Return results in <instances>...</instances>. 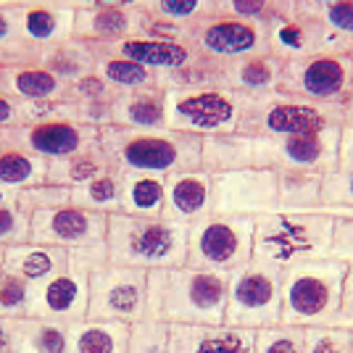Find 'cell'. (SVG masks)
<instances>
[{"mask_svg":"<svg viewBox=\"0 0 353 353\" xmlns=\"http://www.w3.org/2000/svg\"><path fill=\"white\" fill-rule=\"evenodd\" d=\"M227 274L174 266L148 272L145 316L166 324H224Z\"/></svg>","mask_w":353,"mask_h":353,"instance_id":"obj_1","label":"cell"},{"mask_svg":"<svg viewBox=\"0 0 353 353\" xmlns=\"http://www.w3.org/2000/svg\"><path fill=\"white\" fill-rule=\"evenodd\" d=\"M332 237V214L319 211H269L256 216L250 261L285 272L295 264L327 259Z\"/></svg>","mask_w":353,"mask_h":353,"instance_id":"obj_2","label":"cell"},{"mask_svg":"<svg viewBox=\"0 0 353 353\" xmlns=\"http://www.w3.org/2000/svg\"><path fill=\"white\" fill-rule=\"evenodd\" d=\"M101 148L121 172L169 176L174 172L201 169V137L176 130H124L103 127Z\"/></svg>","mask_w":353,"mask_h":353,"instance_id":"obj_3","label":"cell"},{"mask_svg":"<svg viewBox=\"0 0 353 353\" xmlns=\"http://www.w3.org/2000/svg\"><path fill=\"white\" fill-rule=\"evenodd\" d=\"M108 261L127 269H174L188 261V227L169 219H137L127 214L108 216Z\"/></svg>","mask_w":353,"mask_h":353,"instance_id":"obj_4","label":"cell"},{"mask_svg":"<svg viewBox=\"0 0 353 353\" xmlns=\"http://www.w3.org/2000/svg\"><path fill=\"white\" fill-rule=\"evenodd\" d=\"M348 264L340 259H314L282 272V324L311 330L338 322Z\"/></svg>","mask_w":353,"mask_h":353,"instance_id":"obj_5","label":"cell"},{"mask_svg":"<svg viewBox=\"0 0 353 353\" xmlns=\"http://www.w3.org/2000/svg\"><path fill=\"white\" fill-rule=\"evenodd\" d=\"M343 124L345 105L311 103L282 90L266 95H240L237 132L248 137H293L322 130H340Z\"/></svg>","mask_w":353,"mask_h":353,"instance_id":"obj_6","label":"cell"},{"mask_svg":"<svg viewBox=\"0 0 353 353\" xmlns=\"http://www.w3.org/2000/svg\"><path fill=\"white\" fill-rule=\"evenodd\" d=\"M253 216L208 214L188 227V261L190 269L232 274L253 256Z\"/></svg>","mask_w":353,"mask_h":353,"instance_id":"obj_7","label":"cell"},{"mask_svg":"<svg viewBox=\"0 0 353 353\" xmlns=\"http://www.w3.org/2000/svg\"><path fill=\"white\" fill-rule=\"evenodd\" d=\"M224 324L253 332L282 324V272L248 261L227 274Z\"/></svg>","mask_w":353,"mask_h":353,"instance_id":"obj_8","label":"cell"},{"mask_svg":"<svg viewBox=\"0 0 353 353\" xmlns=\"http://www.w3.org/2000/svg\"><path fill=\"white\" fill-rule=\"evenodd\" d=\"M240 121V95L230 88L166 90V127L176 132L219 134L235 132Z\"/></svg>","mask_w":353,"mask_h":353,"instance_id":"obj_9","label":"cell"},{"mask_svg":"<svg viewBox=\"0 0 353 353\" xmlns=\"http://www.w3.org/2000/svg\"><path fill=\"white\" fill-rule=\"evenodd\" d=\"M148 272L103 264L90 274L88 319L134 324L145 319Z\"/></svg>","mask_w":353,"mask_h":353,"instance_id":"obj_10","label":"cell"},{"mask_svg":"<svg viewBox=\"0 0 353 353\" xmlns=\"http://www.w3.org/2000/svg\"><path fill=\"white\" fill-rule=\"evenodd\" d=\"M280 90L311 103L345 105L353 90V59L343 53L285 61Z\"/></svg>","mask_w":353,"mask_h":353,"instance_id":"obj_11","label":"cell"},{"mask_svg":"<svg viewBox=\"0 0 353 353\" xmlns=\"http://www.w3.org/2000/svg\"><path fill=\"white\" fill-rule=\"evenodd\" d=\"M340 130H322L293 137H253L256 166L264 169H314L330 172L338 166Z\"/></svg>","mask_w":353,"mask_h":353,"instance_id":"obj_12","label":"cell"},{"mask_svg":"<svg viewBox=\"0 0 353 353\" xmlns=\"http://www.w3.org/2000/svg\"><path fill=\"white\" fill-rule=\"evenodd\" d=\"M214 214L224 216H261L277 211V172L264 166H245L235 172L211 174Z\"/></svg>","mask_w":353,"mask_h":353,"instance_id":"obj_13","label":"cell"},{"mask_svg":"<svg viewBox=\"0 0 353 353\" xmlns=\"http://www.w3.org/2000/svg\"><path fill=\"white\" fill-rule=\"evenodd\" d=\"M269 53L274 59L295 61V59H309V56H343L351 53L353 45L343 40L340 34L327 30L322 21L311 19V16L298 11V0L290 14L274 19L269 27Z\"/></svg>","mask_w":353,"mask_h":353,"instance_id":"obj_14","label":"cell"},{"mask_svg":"<svg viewBox=\"0 0 353 353\" xmlns=\"http://www.w3.org/2000/svg\"><path fill=\"white\" fill-rule=\"evenodd\" d=\"M98 134L101 130L95 127H85L69 119H56V121H32L11 130H0V145L21 148L45 161H53L98 143Z\"/></svg>","mask_w":353,"mask_h":353,"instance_id":"obj_15","label":"cell"},{"mask_svg":"<svg viewBox=\"0 0 353 353\" xmlns=\"http://www.w3.org/2000/svg\"><path fill=\"white\" fill-rule=\"evenodd\" d=\"M192 45L198 53L221 61L245 59L269 53V32L264 24H253L232 16L211 14L192 30Z\"/></svg>","mask_w":353,"mask_h":353,"instance_id":"obj_16","label":"cell"},{"mask_svg":"<svg viewBox=\"0 0 353 353\" xmlns=\"http://www.w3.org/2000/svg\"><path fill=\"white\" fill-rule=\"evenodd\" d=\"M90 274L63 269L48 280L32 285L27 316L50 319V322L74 324L88 319Z\"/></svg>","mask_w":353,"mask_h":353,"instance_id":"obj_17","label":"cell"},{"mask_svg":"<svg viewBox=\"0 0 353 353\" xmlns=\"http://www.w3.org/2000/svg\"><path fill=\"white\" fill-rule=\"evenodd\" d=\"M108 232V216L98 211H88L79 206H61L50 211L32 214L30 240L43 245H59V248H74L90 240H105Z\"/></svg>","mask_w":353,"mask_h":353,"instance_id":"obj_18","label":"cell"},{"mask_svg":"<svg viewBox=\"0 0 353 353\" xmlns=\"http://www.w3.org/2000/svg\"><path fill=\"white\" fill-rule=\"evenodd\" d=\"M137 0H77L74 37L82 43L108 45L137 34Z\"/></svg>","mask_w":353,"mask_h":353,"instance_id":"obj_19","label":"cell"},{"mask_svg":"<svg viewBox=\"0 0 353 353\" xmlns=\"http://www.w3.org/2000/svg\"><path fill=\"white\" fill-rule=\"evenodd\" d=\"M21 40L43 50L74 37L77 3L72 0H14Z\"/></svg>","mask_w":353,"mask_h":353,"instance_id":"obj_20","label":"cell"},{"mask_svg":"<svg viewBox=\"0 0 353 353\" xmlns=\"http://www.w3.org/2000/svg\"><path fill=\"white\" fill-rule=\"evenodd\" d=\"M214 214V179L203 169H188L166 176L163 219L190 227Z\"/></svg>","mask_w":353,"mask_h":353,"instance_id":"obj_21","label":"cell"},{"mask_svg":"<svg viewBox=\"0 0 353 353\" xmlns=\"http://www.w3.org/2000/svg\"><path fill=\"white\" fill-rule=\"evenodd\" d=\"M88 48L92 59L95 56H119V59L134 61L156 74L174 72L198 56V48L190 43H159V40H148V37H127V40L108 45L88 43Z\"/></svg>","mask_w":353,"mask_h":353,"instance_id":"obj_22","label":"cell"},{"mask_svg":"<svg viewBox=\"0 0 353 353\" xmlns=\"http://www.w3.org/2000/svg\"><path fill=\"white\" fill-rule=\"evenodd\" d=\"M174 353H256V332L230 324H172Z\"/></svg>","mask_w":353,"mask_h":353,"instance_id":"obj_23","label":"cell"},{"mask_svg":"<svg viewBox=\"0 0 353 353\" xmlns=\"http://www.w3.org/2000/svg\"><path fill=\"white\" fill-rule=\"evenodd\" d=\"M63 269H69V250L59 245H43L27 240L3 248V274L19 277L27 285H37Z\"/></svg>","mask_w":353,"mask_h":353,"instance_id":"obj_24","label":"cell"},{"mask_svg":"<svg viewBox=\"0 0 353 353\" xmlns=\"http://www.w3.org/2000/svg\"><path fill=\"white\" fill-rule=\"evenodd\" d=\"M108 127L163 130L166 127V90L148 88L134 90V92H119Z\"/></svg>","mask_w":353,"mask_h":353,"instance_id":"obj_25","label":"cell"},{"mask_svg":"<svg viewBox=\"0 0 353 353\" xmlns=\"http://www.w3.org/2000/svg\"><path fill=\"white\" fill-rule=\"evenodd\" d=\"M66 95L77 108V121L79 124L95 127V130H103L111 124V111H114L119 92L95 72L85 74L77 82H72Z\"/></svg>","mask_w":353,"mask_h":353,"instance_id":"obj_26","label":"cell"},{"mask_svg":"<svg viewBox=\"0 0 353 353\" xmlns=\"http://www.w3.org/2000/svg\"><path fill=\"white\" fill-rule=\"evenodd\" d=\"M282 82V61L272 53L227 61V88L240 95L277 92Z\"/></svg>","mask_w":353,"mask_h":353,"instance_id":"obj_27","label":"cell"},{"mask_svg":"<svg viewBox=\"0 0 353 353\" xmlns=\"http://www.w3.org/2000/svg\"><path fill=\"white\" fill-rule=\"evenodd\" d=\"M256 166L253 156V137L243 132H219L201 137V169L208 174L235 172Z\"/></svg>","mask_w":353,"mask_h":353,"instance_id":"obj_28","label":"cell"},{"mask_svg":"<svg viewBox=\"0 0 353 353\" xmlns=\"http://www.w3.org/2000/svg\"><path fill=\"white\" fill-rule=\"evenodd\" d=\"M0 85L3 92L16 101H50V98H63L69 90L66 82H61L56 74H50L37 63L3 66Z\"/></svg>","mask_w":353,"mask_h":353,"instance_id":"obj_29","label":"cell"},{"mask_svg":"<svg viewBox=\"0 0 353 353\" xmlns=\"http://www.w3.org/2000/svg\"><path fill=\"white\" fill-rule=\"evenodd\" d=\"M166 206V176L124 172L121 214L137 219H161Z\"/></svg>","mask_w":353,"mask_h":353,"instance_id":"obj_30","label":"cell"},{"mask_svg":"<svg viewBox=\"0 0 353 353\" xmlns=\"http://www.w3.org/2000/svg\"><path fill=\"white\" fill-rule=\"evenodd\" d=\"M130 324L82 319L69 324V353H127Z\"/></svg>","mask_w":353,"mask_h":353,"instance_id":"obj_31","label":"cell"},{"mask_svg":"<svg viewBox=\"0 0 353 353\" xmlns=\"http://www.w3.org/2000/svg\"><path fill=\"white\" fill-rule=\"evenodd\" d=\"M327 172L280 169L277 172V211H319Z\"/></svg>","mask_w":353,"mask_h":353,"instance_id":"obj_32","label":"cell"},{"mask_svg":"<svg viewBox=\"0 0 353 353\" xmlns=\"http://www.w3.org/2000/svg\"><path fill=\"white\" fill-rule=\"evenodd\" d=\"M108 166H111V161H108L105 150L101 148V140H98V143L82 148V150H77L72 156L48 161L45 182H50V185H63V188H77V185H85L88 179L105 172Z\"/></svg>","mask_w":353,"mask_h":353,"instance_id":"obj_33","label":"cell"},{"mask_svg":"<svg viewBox=\"0 0 353 353\" xmlns=\"http://www.w3.org/2000/svg\"><path fill=\"white\" fill-rule=\"evenodd\" d=\"M121 188H124V172L119 166H108L98 176L88 179L85 185L72 188V206L98 211V214H121Z\"/></svg>","mask_w":353,"mask_h":353,"instance_id":"obj_34","label":"cell"},{"mask_svg":"<svg viewBox=\"0 0 353 353\" xmlns=\"http://www.w3.org/2000/svg\"><path fill=\"white\" fill-rule=\"evenodd\" d=\"M14 353H69V324L34 316L16 319Z\"/></svg>","mask_w":353,"mask_h":353,"instance_id":"obj_35","label":"cell"},{"mask_svg":"<svg viewBox=\"0 0 353 353\" xmlns=\"http://www.w3.org/2000/svg\"><path fill=\"white\" fill-rule=\"evenodd\" d=\"M34 63L48 69L50 74H56L61 82H66V85L77 82L85 74L95 72V61H92L88 43H82L77 37L37 50V61Z\"/></svg>","mask_w":353,"mask_h":353,"instance_id":"obj_36","label":"cell"},{"mask_svg":"<svg viewBox=\"0 0 353 353\" xmlns=\"http://www.w3.org/2000/svg\"><path fill=\"white\" fill-rule=\"evenodd\" d=\"M159 85L163 90L172 88H227V61L211 59L198 53L185 66L169 74H159Z\"/></svg>","mask_w":353,"mask_h":353,"instance_id":"obj_37","label":"cell"},{"mask_svg":"<svg viewBox=\"0 0 353 353\" xmlns=\"http://www.w3.org/2000/svg\"><path fill=\"white\" fill-rule=\"evenodd\" d=\"M48 161L21 148L0 145V185L8 190H24L45 182Z\"/></svg>","mask_w":353,"mask_h":353,"instance_id":"obj_38","label":"cell"},{"mask_svg":"<svg viewBox=\"0 0 353 353\" xmlns=\"http://www.w3.org/2000/svg\"><path fill=\"white\" fill-rule=\"evenodd\" d=\"M95 74L105 79L117 92H134V90L161 88L159 85V74L134 63L130 59H119V56H95Z\"/></svg>","mask_w":353,"mask_h":353,"instance_id":"obj_39","label":"cell"},{"mask_svg":"<svg viewBox=\"0 0 353 353\" xmlns=\"http://www.w3.org/2000/svg\"><path fill=\"white\" fill-rule=\"evenodd\" d=\"M293 8L295 0H214V14L232 16L264 27H269L274 19L290 14Z\"/></svg>","mask_w":353,"mask_h":353,"instance_id":"obj_40","label":"cell"},{"mask_svg":"<svg viewBox=\"0 0 353 353\" xmlns=\"http://www.w3.org/2000/svg\"><path fill=\"white\" fill-rule=\"evenodd\" d=\"M0 59L3 66H21L37 61V50L21 40L14 0H0Z\"/></svg>","mask_w":353,"mask_h":353,"instance_id":"obj_41","label":"cell"},{"mask_svg":"<svg viewBox=\"0 0 353 353\" xmlns=\"http://www.w3.org/2000/svg\"><path fill=\"white\" fill-rule=\"evenodd\" d=\"M298 11L353 45V0H298Z\"/></svg>","mask_w":353,"mask_h":353,"instance_id":"obj_42","label":"cell"},{"mask_svg":"<svg viewBox=\"0 0 353 353\" xmlns=\"http://www.w3.org/2000/svg\"><path fill=\"white\" fill-rule=\"evenodd\" d=\"M127 353H174V332L172 324L161 319H140L130 324Z\"/></svg>","mask_w":353,"mask_h":353,"instance_id":"obj_43","label":"cell"},{"mask_svg":"<svg viewBox=\"0 0 353 353\" xmlns=\"http://www.w3.org/2000/svg\"><path fill=\"white\" fill-rule=\"evenodd\" d=\"M140 6L148 14L169 19L190 30H195L201 19L214 14V0H140Z\"/></svg>","mask_w":353,"mask_h":353,"instance_id":"obj_44","label":"cell"},{"mask_svg":"<svg viewBox=\"0 0 353 353\" xmlns=\"http://www.w3.org/2000/svg\"><path fill=\"white\" fill-rule=\"evenodd\" d=\"M69 203H72V188L50 185V182H40V185L16 192V206L24 208L30 216L37 211H50V208L69 206Z\"/></svg>","mask_w":353,"mask_h":353,"instance_id":"obj_45","label":"cell"},{"mask_svg":"<svg viewBox=\"0 0 353 353\" xmlns=\"http://www.w3.org/2000/svg\"><path fill=\"white\" fill-rule=\"evenodd\" d=\"M306 351V330L277 324L256 332V353H303Z\"/></svg>","mask_w":353,"mask_h":353,"instance_id":"obj_46","label":"cell"},{"mask_svg":"<svg viewBox=\"0 0 353 353\" xmlns=\"http://www.w3.org/2000/svg\"><path fill=\"white\" fill-rule=\"evenodd\" d=\"M322 208H353V166H335L324 174Z\"/></svg>","mask_w":353,"mask_h":353,"instance_id":"obj_47","label":"cell"},{"mask_svg":"<svg viewBox=\"0 0 353 353\" xmlns=\"http://www.w3.org/2000/svg\"><path fill=\"white\" fill-rule=\"evenodd\" d=\"M19 114L21 124L32 121H56V119H69L77 121V108L69 101V95L63 98H50V101H19Z\"/></svg>","mask_w":353,"mask_h":353,"instance_id":"obj_48","label":"cell"},{"mask_svg":"<svg viewBox=\"0 0 353 353\" xmlns=\"http://www.w3.org/2000/svg\"><path fill=\"white\" fill-rule=\"evenodd\" d=\"M353 332L338 324L311 327L306 330V351L303 353H351Z\"/></svg>","mask_w":353,"mask_h":353,"instance_id":"obj_49","label":"cell"},{"mask_svg":"<svg viewBox=\"0 0 353 353\" xmlns=\"http://www.w3.org/2000/svg\"><path fill=\"white\" fill-rule=\"evenodd\" d=\"M332 214L330 256L353 264V208H327Z\"/></svg>","mask_w":353,"mask_h":353,"instance_id":"obj_50","label":"cell"},{"mask_svg":"<svg viewBox=\"0 0 353 353\" xmlns=\"http://www.w3.org/2000/svg\"><path fill=\"white\" fill-rule=\"evenodd\" d=\"M30 221L32 216L24 208L16 206V201H8L0 206V248L19 245L30 240Z\"/></svg>","mask_w":353,"mask_h":353,"instance_id":"obj_51","label":"cell"},{"mask_svg":"<svg viewBox=\"0 0 353 353\" xmlns=\"http://www.w3.org/2000/svg\"><path fill=\"white\" fill-rule=\"evenodd\" d=\"M30 290H32V285H27L24 280L0 272V316H8V319H21V316H27Z\"/></svg>","mask_w":353,"mask_h":353,"instance_id":"obj_52","label":"cell"},{"mask_svg":"<svg viewBox=\"0 0 353 353\" xmlns=\"http://www.w3.org/2000/svg\"><path fill=\"white\" fill-rule=\"evenodd\" d=\"M103 264H108V243L105 240H90V243L69 248V269L74 272L92 274Z\"/></svg>","mask_w":353,"mask_h":353,"instance_id":"obj_53","label":"cell"},{"mask_svg":"<svg viewBox=\"0 0 353 353\" xmlns=\"http://www.w3.org/2000/svg\"><path fill=\"white\" fill-rule=\"evenodd\" d=\"M338 327H345V330H353V264H348V272H345V282H343V301H340V311H338Z\"/></svg>","mask_w":353,"mask_h":353,"instance_id":"obj_54","label":"cell"},{"mask_svg":"<svg viewBox=\"0 0 353 353\" xmlns=\"http://www.w3.org/2000/svg\"><path fill=\"white\" fill-rule=\"evenodd\" d=\"M21 124V114H19V101L0 92V130H11Z\"/></svg>","mask_w":353,"mask_h":353,"instance_id":"obj_55","label":"cell"},{"mask_svg":"<svg viewBox=\"0 0 353 353\" xmlns=\"http://www.w3.org/2000/svg\"><path fill=\"white\" fill-rule=\"evenodd\" d=\"M338 166H353V124H343L340 127Z\"/></svg>","mask_w":353,"mask_h":353,"instance_id":"obj_56","label":"cell"},{"mask_svg":"<svg viewBox=\"0 0 353 353\" xmlns=\"http://www.w3.org/2000/svg\"><path fill=\"white\" fill-rule=\"evenodd\" d=\"M14 332L16 319L0 316V353H14Z\"/></svg>","mask_w":353,"mask_h":353,"instance_id":"obj_57","label":"cell"},{"mask_svg":"<svg viewBox=\"0 0 353 353\" xmlns=\"http://www.w3.org/2000/svg\"><path fill=\"white\" fill-rule=\"evenodd\" d=\"M8 201H16V190H8V188L0 185V206L8 203Z\"/></svg>","mask_w":353,"mask_h":353,"instance_id":"obj_58","label":"cell"},{"mask_svg":"<svg viewBox=\"0 0 353 353\" xmlns=\"http://www.w3.org/2000/svg\"><path fill=\"white\" fill-rule=\"evenodd\" d=\"M0 272H3V248H0Z\"/></svg>","mask_w":353,"mask_h":353,"instance_id":"obj_59","label":"cell"},{"mask_svg":"<svg viewBox=\"0 0 353 353\" xmlns=\"http://www.w3.org/2000/svg\"><path fill=\"white\" fill-rule=\"evenodd\" d=\"M348 56H351V59H353V48H351V53H348Z\"/></svg>","mask_w":353,"mask_h":353,"instance_id":"obj_60","label":"cell"},{"mask_svg":"<svg viewBox=\"0 0 353 353\" xmlns=\"http://www.w3.org/2000/svg\"><path fill=\"white\" fill-rule=\"evenodd\" d=\"M0 66H3V59H0Z\"/></svg>","mask_w":353,"mask_h":353,"instance_id":"obj_61","label":"cell"},{"mask_svg":"<svg viewBox=\"0 0 353 353\" xmlns=\"http://www.w3.org/2000/svg\"><path fill=\"white\" fill-rule=\"evenodd\" d=\"M351 332H353V330H351ZM351 353H353V348H351Z\"/></svg>","mask_w":353,"mask_h":353,"instance_id":"obj_62","label":"cell"}]
</instances>
